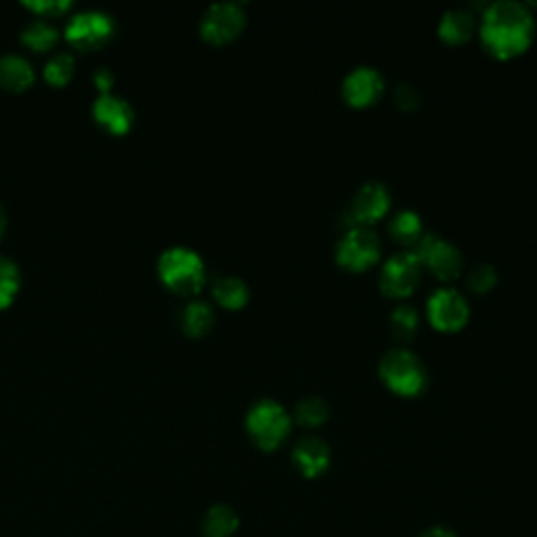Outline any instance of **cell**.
<instances>
[{
	"label": "cell",
	"instance_id": "obj_26",
	"mask_svg": "<svg viewBox=\"0 0 537 537\" xmlns=\"http://www.w3.org/2000/svg\"><path fill=\"white\" fill-rule=\"evenodd\" d=\"M498 284V273L491 265H477L468 273V286L472 292L485 294Z\"/></svg>",
	"mask_w": 537,
	"mask_h": 537
},
{
	"label": "cell",
	"instance_id": "obj_24",
	"mask_svg": "<svg viewBox=\"0 0 537 537\" xmlns=\"http://www.w3.org/2000/svg\"><path fill=\"white\" fill-rule=\"evenodd\" d=\"M328 416H330L328 405L319 397H307L296 407V420L303 426H319L328 420Z\"/></svg>",
	"mask_w": 537,
	"mask_h": 537
},
{
	"label": "cell",
	"instance_id": "obj_17",
	"mask_svg": "<svg viewBox=\"0 0 537 537\" xmlns=\"http://www.w3.org/2000/svg\"><path fill=\"white\" fill-rule=\"evenodd\" d=\"M181 328L191 338L206 336L214 326V311L206 300H191L181 311Z\"/></svg>",
	"mask_w": 537,
	"mask_h": 537
},
{
	"label": "cell",
	"instance_id": "obj_13",
	"mask_svg": "<svg viewBox=\"0 0 537 537\" xmlns=\"http://www.w3.org/2000/svg\"><path fill=\"white\" fill-rule=\"evenodd\" d=\"M384 91L382 76L368 66L355 68L345 82H342V95L345 101L353 107H368L378 101V97Z\"/></svg>",
	"mask_w": 537,
	"mask_h": 537
},
{
	"label": "cell",
	"instance_id": "obj_14",
	"mask_svg": "<svg viewBox=\"0 0 537 537\" xmlns=\"http://www.w3.org/2000/svg\"><path fill=\"white\" fill-rule=\"evenodd\" d=\"M294 462L305 477H317L330 464V449L317 437L300 439L294 447Z\"/></svg>",
	"mask_w": 537,
	"mask_h": 537
},
{
	"label": "cell",
	"instance_id": "obj_2",
	"mask_svg": "<svg viewBox=\"0 0 537 537\" xmlns=\"http://www.w3.org/2000/svg\"><path fill=\"white\" fill-rule=\"evenodd\" d=\"M158 275L168 290L181 296H193L206 282V265L196 250L173 246L160 254Z\"/></svg>",
	"mask_w": 537,
	"mask_h": 537
},
{
	"label": "cell",
	"instance_id": "obj_9",
	"mask_svg": "<svg viewBox=\"0 0 537 537\" xmlns=\"http://www.w3.org/2000/svg\"><path fill=\"white\" fill-rule=\"evenodd\" d=\"M422 265L412 250L393 254L380 271V290L391 298H407L420 284Z\"/></svg>",
	"mask_w": 537,
	"mask_h": 537
},
{
	"label": "cell",
	"instance_id": "obj_31",
	"mask_svg": "<svg viewBox=\"0 0 537 537\" xmlns=\"http://www.w3.org/2000/svg\"><path fill=\"white\" fill-rule=\"evenodd\" d=\"M5 229H7V210L3 204H0V240H3Z\"/></svg>",
	"mask_w": 537,
	"mask_h": 537
},
{
	"label": "cell",
	"instance_id": "obj_1",
	"mask_svg": "<svg viewBox=\"0 0 537 537\" xmlns=\"http://www.w3.org/2000/svg\"><path fill=\"white\" fill-rule=\"evenodd\" d=\"M535 32L531 11L514 0H500L483 13V47L498 59H512L527 51Z\"/></svg>",
	"mask_w": 537,
	"mask_h": 537
},
{
	"label": "cell",
	"instance_id": "obj_5",
	"mask_svg": "<svg viewBox=\"0 0 537 537\" xmlns=\"http://www.w3.org/2000/svg\"><path fill=\"white\" fill-rule=\"evenodd\" d=\"M116 34V21L110 13L99 9H87L70 17L66 26V38L72 47L80 51H97L105 47Z\"/></svg>",
	"mask_w": 537,
	"mask_h": 537
},
{
	"label": "cell",
	"instance_id": "obj_10",
	"mask_svg": "<svg viewBox=\"0 0 537 537\" xmlns=\"http://www.w3.org/2000/svg\"><path fill=\"white\" fill-rule=\"evenodd\" d=\"M428 321L439 332H458L466 326L470 309L466 298L454 288H441L431 294L426 305Z\"/></svg>",
	"mask_w": 537,
	"mask_h": 537
},
{
	"label": "cell",
	"instance_id": "obj_12",
	"mask_svg": "<svg viewBox=\"0 0 537 537\" xmlns=\"http://www.w3.org/2000/svg\"><path fill=\"white\" fill-rule=\"evenodd\" d=\"M93 118L97 124H101L105 131H110L112 135H124V133L131 131V126L135 122V110L124 97L107 93V95H99L95 99Z\"/></svg>",
	"mask_w": 537,
	"mask_h": 537
},
{
	"label": "cell",
	"instance_id": "obj_8",
	"mask_svg": "<svg viewBox=\"0 0 537 537\" xmlns=\"http://www.w3.org/2000/svg\"><path fill=\"white\" fill-rule=\"evenodd\" d=\"M246 28V13L238 3H214L200 21V34L210 45H227Z\"/></svg>",
	"mask_w": 537,
	"mask_h": 537
},
{
	"label": "cell",
	"instance_id": "obj_25",
	"mask_svg": "<svg viewBox=\"0 0 537 537\" xmlns=\"http://www.w3.org/2000/svg\"><path fill=\"white\" fill-rule=\"evenodd\" d=\"M391 330H393V336L403 342L412 340L418 330V313L412 307L399 305L391 313Z\"/></svg>",
	"mask_w": 537,
	"mask_h": 537
},
{
	"label": "cell",
	"instance_id": "obj_4",
	"mask_svg": "<svg viewBox=\"0 0 537 537\" xmlns=\"http://www.w3.org/2000/svg\"><path fill=\"white\" fill-rule=\"evenodd\" d=\"M290 414L277 401H259L250 407L246 428L250 439L265 451H273L290 435Z\"/></svg>",
	"mask_w": 537,
	"mask_h": 537
},
{
	"label": "cell",
	"instance_id": "obj_15",
	"mask_svg": "<svg viewBox=\"0 0 537 537\" xmlns=\"http://www.w3.org/2000/svg\"><path fill=\"white\" fill-rule=\"evenodd\" d=\"M34 68L32 63L17 53L0 55V89L5 91H26L34 84Z\"/></svg>",
	"mask_w": 537,
	"mask_h": 537
},
{
	"label": "cell",
	"instance_id": "obj_19",
	"mask_svg": "<svg viewBox=\"0 0 537 537\" xmlns=\"http://www.w3.org/2000/svg\"><path fill=\"white\" fill-rule=\"evenodd\" d=\"M21 42H24L26 47L34 49V51H40V53H45L49 49H53L57 45V40H59V30L49 24L47 19H32L30 24L21 30L19 34Z\"/></svg>",
	"mask_w": 537,
	"mask_h": 537
},
{
	"label": "cell",
	"instance_id": "obj_16",
	"mask_svg": "<svg viewBox=\"0 0 537 537\" xmlns=\"http://www.w3.org/2000/svg\"><path fill=\"white\" fill-rule=\"evenodd\" d=\"M477 19L468 9H449L439 21V36L447 45H462L475 34Z\"/></svg>",
	"mask_w": 537,
	"mask_h": 537
},
{
	"label": "cell",
	"instance_id": "obj_22",
	"mask_svg": "<svg viewBox=\"0 0 537 537\" xmlns=\"http://www.w3.org/2000/svg\"><path fill=\"white\" fill-rule=\"evenodd\" d=\"M21 286V275L19 267L9 259V256L0 254V309H7L15 294L19 292Z\"/></svg>",
	"mask_w": 537,
	"mask_h": 537
},
{
	"label": "cell",
	"instance_id": "obj_29",
	"mask_svg": "<svg viewBox=\"0 0 537 537\" xmlns=\"http://www.w3.org/2000/svg\"><path fill=\"white\" fill-rule=\"evenodd\" d=\"M395 99H397V105L401 107V110H414L420 101L418 93L410 87V84H401L395 93Z\"/></svg>",
	"mask_w": 537,
	"mask_h": 537
},
{
	"label": "cell",
	"instance_id": "obj_20",
	"mask_svg": "<svg viewBox=\"0 0 537 537\" xmlns=\"http://www.w3.org/2000/svg\"><path fill=\"white\" fill-rule=\"evenodd\" d=\"M389 231L393 240H397L403 246H416V242L424 235L420 214L414 210H401L389 223Z\"/></svg>",
	"mask_w": 537,
	"mask_h": 537
},
{
	"label": "cell",
	"instance_id": "obj_27",
	"mask_svg": "<svg viewBox=\"0 0 537 537\" xmlns=\"http://www.w3.org/2000/svg\"><path fill=\"white\" fill-rule=\"evenodd\" d=\"M26 9L34 11L38 17H49V15H61L63 11L70 9V0H26Z\"/></svg>",
	"mask_w": 537,
	"mask_h": 537
},
{
	"label": "cell",
	"instance_id": "obj_6",
	"mask_svg": "<svg viewBox=\"0 0 537 537\" xmlns=\"http://www.w3.org/2000/svg\"><path fill=\"white\" fill-rule=\"evenodd\" d=\"M412 252L416 254L420 265L431 269L441 282H454L462 273L464 261L460 250L454 244L441 240L435 233H424L412 248Z\"/></svg>",
	"mask_w": 537,
	"mask_h": 537
},
{
	"label": "cell",
	"instance_id": "obj_23",
	"mask_svg": "<svg viewBox=\"0 0 537 537\" xmlns=\"http://www.w3.org/2000/svg\"><path fill=\"white\" fill-rule=\"evenodd\" d=\"M76 72V61L72 53H55L45 63V78L53 87H66Z\"/></svg>",
	"mask_w": 537,
	"mask_h": 537
},
{
	"label": "cell",
	"instance_id": "obj_18",
	"mask_svg": "<svg viewBox=\"0 0 537 537\" xmlns=\"http://www.w3.org/2000/svg\"><path fill=\"white\" fill-rule=\"evenodd\" d=\"M212 294H214V300L225 309H242L246 307L248 298H250V290L246 286L244 279L240 277H219L217 282L212 284Z\"/></svg>",
	"mask_w": 537,
	"mask_h": 537
},
{
	"label": "cell",
	"instance_id": "obj_21",
	"mask_svg": "<svg viewBox=\"0 0 537 537\" xmlns=\"http://www.w3.org/2000/svg\"><path fill=\"white\" fill-rule=\"evenodd\" d=\"M238 514L227 504L212 506L202 523L204 537H231L238 529Z\"/></svg>",
	"mask_w": 537,
	"mask_h": 537
},
{
	"label": "cell",
	"instance_id": "obj_11",
	"mask_svg": "<svg viewBox=\"0 0 537 537\" xmlns=\"http://www.w3.org/2000/svg\"><path fill=\"white\" fill-rule=\"evenodd\" d=\"M389 208L391 193L386 189V185L378 181L365 183L353 198L345 221L349 227H370L372 223L386 217Z\"/></svg>",
	"mask_w": 537,
	"mask_h": 537
},
{
	"label": "cell",
	"instance_id": "obj_3",
	"mask_svg": "<svg viewBox=\"0 0 537 537\" xmlns=\"http://www.w3.org/2000/svg\"><path fill=\"white\" fill-rule=\"evenodd\" d=\"M378 374L399 397H418L428 382L424 363L407 349H393L386 353L380 359Z\"/></svg>",
	"mask_w": 537,
	"mask_h": 537
},
{
	"label": "cell",
	"instance_id": "obj_30",
	"mask_svg": "<svg viewBox=\"0 0 537 537\" xmlns=\"http://www.w3.org/2000/svg\"><path fill=\"white\" fill-rule=\"evenodd\" d=\"M420 537H456L451 531L447 529H441V527H435V529H428L426 533H422Z\"/></svg>",
	"mask_w": 537,
	"mask_h": 537
},
{
	"label": "cell",
	"instance_id": "obj_7",
	"mask_svg": "<svg viewBox=\"0 0 537 537\" xmlns=\"http://www.w3.org/2000/svg\"><path fill=\"white\" fill-rule=\"evenodd\" d=\"M380 259V240L372 227H349L336 246V261L349 271H365Z\"/></svg>",
	"mask_w": 537,
	"mask_h": 537
},
{
	"label": "cell",
	"instance_id": "obj_28",
	"mask_svg": "<svg viewBox=\"0 0 537 537\" xmlns=\"http://www.w3.org/2000/svg\"><path fill=\"white\" fill-rule=\"evenodd\" d=\"M114 72L110 68H97L93 72V84L97 87L99 95H107V93H112V87H114Z\"/></svg>",
	"mask_w": 537,
	"mask_h": 537
}]
</instances>
